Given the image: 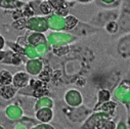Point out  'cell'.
<instances>
[]
</instances>
